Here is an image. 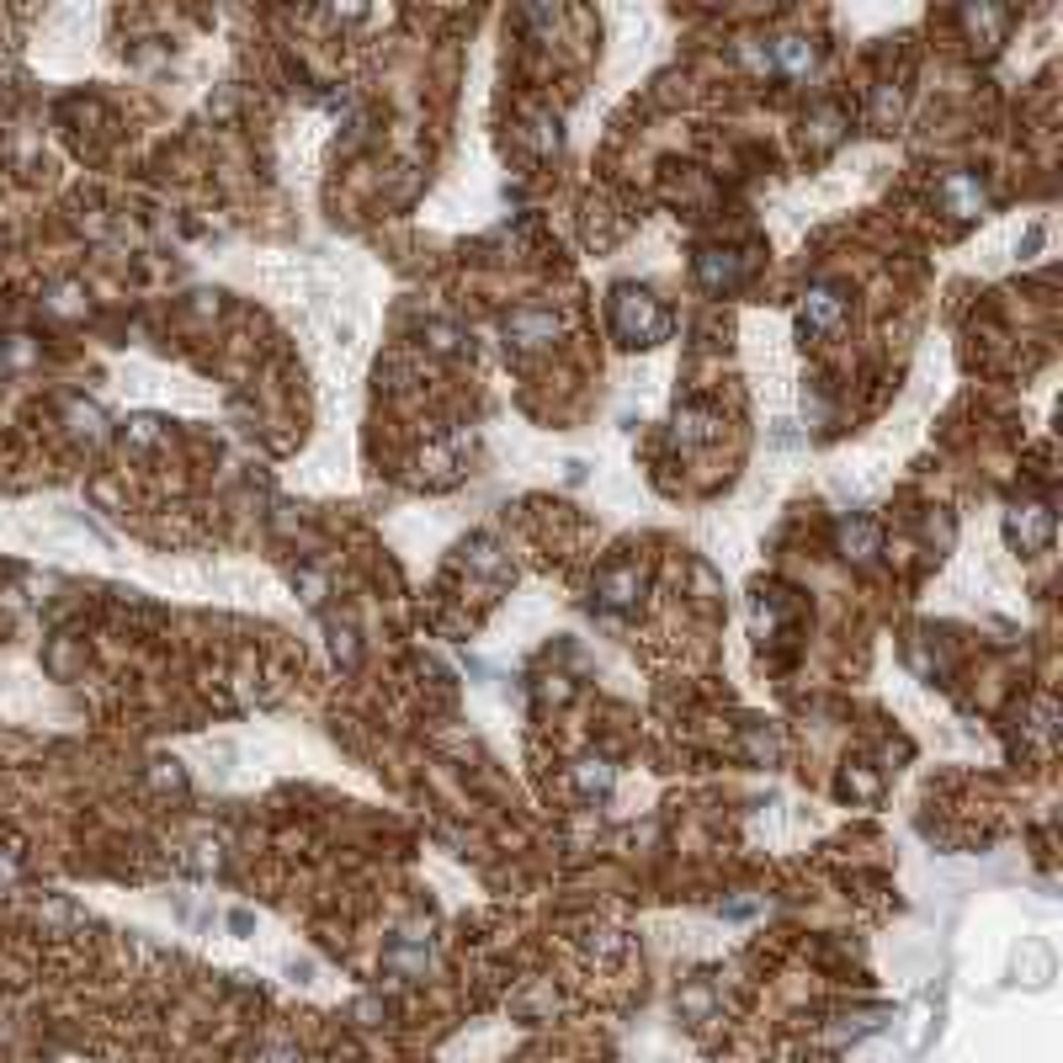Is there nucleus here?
I'll use <instances>...</instances> for the list:
<instances>
[{
  "mask_svg": "<svg viewBox=\"0 0 1063 1063\" xmlns=\"http://www.w3.org/2000/svg\"><path fill=\"white\" fill-rule=\"evenodd\" d=\"M835 133H840V112H835V107H824V112L814 117V139H819V144H830Z\"/></svg>",
  "mask_w": 1063,
  "mask_h": 1063,
  "instance_id": "nucleus-11",
  "label": "nucleus"
},
{
  "mask_svg": "<svg viewBox=\"0 0 1063 1063\" xmlns=\"http://www.w3.org/2000/svg\"><path fill=\"white\" fill-rule=\"evenodd\" d=\"M1005 532H1010V543H1021V548H1042L1048 532H1053V516L1042 511V505H1016L1010 521H1005Z\"/></svg>",
  "mask_w": 1063,
  "mask_h": 1063,
  "instance_id": "nucleus-4",
  "label": "nucleus"
},
{
  "mask_svg": "<svg viewBox=\"0 0 1063 1063\" xmlns=\"http://www.w3.org/2000/svg\"><path fill=\"white\" fill-rule=\"evenodd\" d=\"M676 431H681V442H707V436L718 431V420H713V410H681Z\"/></svg>",
  "mask_w": 1063,
  "mask_h": 1063,
  "instance_id": "nucleus-10",
  "label": "nucleus"
},
{
  "mask_svg": "<svg viewBox=\"0 0 1063 1063\" xmlns=\"http://www.w3.org/2000/svg\"><path fill=\"white\" fill-rule=\"evenodd\" d=\"M612 319H617L622 341H638V346H649V341H660V335H665V309L649 293H638V288H622L617 293Z\"/></svg>",
  "mask_w": 1063,
  "mask_h": 1063,
  "instance_id": "nucleus-1",
  "label": "nucleus"
},
{
  "mask_svg": "<svg viewBox=\"0 0 1063 1063\" xmlns=\"http://www.w3.org/2000/svg\"><path fill=\"white\" fill-rule=\"evenodd\" d=\"M771 70L803 80L808 70H814V48H808V38H776V48H771Z\"/></svg>",
  "mask_w": 1063,
  "mask_h": 1063,
  "instance_id": "nucleus-6",
  "label": "nucleus"
},
{
  "mask_svg": "<svg viewBox=\"0 0 1063 1063\" xmlns=\"http://www.w3.org/2000/svg\"><path fill=\"white\" fill-rule=\"evenodd\" d=\"M638 585H644V575H638L633 564H622V569H606V580H601V590H606V601H612V606H633Z\"/></svg>",
  "mask_w": 1063,
  "mask_h": 1063,
  "instance_id": "nucleus-8",
  "label": "nucleus"
},
{
  "mask_svg": "<svg viewBox=\"0 0 1063 1063\" xmlns=\"http://www.w3.org/2000/svg\"><path fill=\"white\" fill-rule=\"evenodd\" d=\"M739 272H745V266H739L734 250H707V256H702V282H707V288H734Z\"/></svg>",
  "mask_w": 1063,
  "mask_h": 1063,
  "instance_id": "nucleus-7",
  "label": "nucleus"
},
{
  "mask_svg": "<svg viewBox=\"0 0 1063 1063\" xmlns=\"http://www.w3.org/2000/svg\"><path fill=\"white\" fill-rule=\"evenodd\" d=\"M606 782H612V771H606L601 761H585L580 766V787H606Z\"/></svg>",
  "mask_w": 1063,
  "mask_h": 1063,
  "instance_id": "nucleus-12",
  "label": "nucleus"
},
{
  "mask_svg": "<svg viewBox=\"0 0 1063 1063\" xmlns=\"http://www.w3.org/2000/svg\"><path fill=\"white\" fill-rule=\"evenodd\" d=\"M941 197H947V208L957 213V218H978L989 208V192L978 187L973 176H947V187H941Z\"/></svg>",
  "mask_w": 1063,
  "mask_h": 1063,
  "instance_id": "nucleus-5",
  "label": "nucleus"
},
{
  "mask_svg": "<svg viewBox=\"0 0 1063 1063\" xmlns=\"http://www.w3.org/2000/svg\"><path fill=\"white\" fill-rule=\"evenodd\" d=\"M553 335H559V314H548V309H516L511 319H505V341L521 346V351L548 346Z\"/></svg>",
  "mask_w": 1063,
  "mask_h": 1063,
  "instance_id": "nucleus-2",
  "label": "nucleus"
},
{
  "mask_svg": "<svg viewBox=\"0 0 1063 1063\" xmlns=\"http://www.w3.org/2000/svg\"><path fill=\"white\" fill-rule=\"evenodd\" d=\"M840 314H846V298H840L830 282H819V288L803 293V325L808 330H835Z\"/></svg>",
  "mask_w": 1063,
  "mask_h": 1063,
  "instance_id": "nucleus-3",
  "label": "nucleus"
},
{
  "mask_svg": "<svg viewBox=\"0 0 1063 1063\" xmlns=\"http://www.w3.org/2000/svg\"><path fill=\"white\" fill-rule=\"evenodd\" d=\"M840 548H846V559H872L877 553V527L872 521H846V527H840Z\"/></svg>",
  "mask_w": 1063,
  "mask_h": 1063,
  "instance_id": "nucleus-9",
  "label": "nucleus"
}]
</instances>
